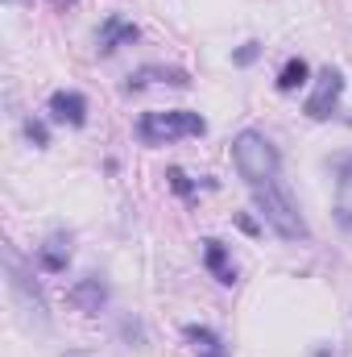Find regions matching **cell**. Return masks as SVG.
Segmentation results:
<instances>
[{
    "label": "cell",
    "instance_id": "obj_12",
    "mask_svg": "<svg viewBox=\"0 0 352 357\" xmlns=\"http://www.w3.org/2000/svg\"><path fill=\"white\" fill-rule=\"evenodd\" d=\"M203 262H207V270H211L224 287H232V282H237V270L228 266V254H224V245H220V241H203Z\"/></svg>",
    "mask_w": 352,
    "mask_h": 357
},
{
    "label": "cell",
    "instance_id": "obj_13",
    "mask_svg": "<svg viewBox=\"0 0 352 357\" xmlns=\"http://www.w3.org/2000/svg\"><path fill=\"white\" fill-rule=\"evenodd\" d=\"M182 333H186V341H195L199 357H224V341H220L211 328H203V324H186Z\"/></svg>",
    "mask_w": 352,
    "mask_h": 357
},
{
    "label": "cell",
    "instance_id": "obj_16",
    "mask_svg": "<svg viewBox=\"0 0 352 357\" xmlns=\"http://www.w3.org/2000/svg\"><path fill=\"white\" fill-rule=\"evenodd\" d=\"M166 178L175 183V191H178V195H191V183H186V175H182V171H170Z\"/></svg>",
    "mask_w": 352,
    "mask_h": 357
},
{
    "label": "cell",
    "instance_id": "obj_1",
    "mask_svg": "<svg viewBox=\"0 0 352 357\" xmlns=\"http://www.w3.org/2000/svg\"><path fill=\"white\" fill-rule=\"evenodd\" d=\"M253 204H257L262 220L282 237V241H307V237H311V229H307V220H303L294 195H290L278 178H273V183H262V187H253Z\"/></svg>",
    "mask_w": 352,
    "mask_h": 357
},
{
    "label": "cell",
    "instance_id": "obj_5",
    "mask_svg": "<svg viewBox=\"0 0 352 357\" xmlns=\"http://www.w3.org/2000/svg\"><path fill=\"white\" fill-rule=\"evenodd\" d=\"M340 96H344V75H340L336 67H323L319 79H315V91L307 96V116H311V121H328V116L336 112Z\"/></svg>",
    "mask_w": 352,
    "mask_h": 357
},
{
    "label": "cell",
    "instance_id": "obj_6",
    "mask_svg": "<svg viewBox=\"0 0 352 357\" xmlns=\"http://www.w3.org/2000/svg\"><path fill=\"white\" fill-rule=\"evenodd\" d=\"M46 108H50V121H58V125H71V129L88 125V100L79 91H54Z\"/></svg>",
    "mask_w": 352,
    "mask_h": 357
},
{
    "label": "cell",
    "instance_id": "obj_4",
    "mask_svg": "<svg viewBox=\"0 0 352 357\" xmlns=\"http://www.w3.org/2000/svg\"><path fill=\"white\" fill-rule=\"evenodd\" d=\"M4 270H8V291L17 295V303H21V312L29 316V320H38V324H46V299H42V291H38V282L21 270V258L13 254V250H4Z\"/></svg>",
    "mask_w": 352,
    "mask_h": 357
},
{
    "label": "cell",
    "instance_id": "obj_2",
    "mask_svg": "<svg viewBox=\"0 0 352 357\" xmlns=\"http://www.w3.org/2000/svg\"><path fill=\"white\" fill-rule=\"evenodd\" d=\"M232 162H237V171H241V178H245L249 187L273 183V178H278V167H282L273 142H269L265 133H257V129L237 133V142H232Z\"/></svg>",
    "mask_w": 352,
    "mask_h": 357
},
{
    "label": "cell",
    "instance_id": "obj_14",
    "mask_svg": "<svg viewBox=\"0 0 352 357\" xmlns=\"http://www.w3.org/2000/svg\"><path fill=\"white\" fill-rule=\"evenodd\" d=\"M307 71H311V67H307L303 59H290V63L282 67V75H278V91H294L298 84H307Z\"/></svg>",
    "mask_w": 352,
    "mask_h": 357
},
{
    "label": "cell",
    "instance_id": "obj_9",
    "mask_svg": "<svg viewBox=\"0 0 352 357\" xmlns=\"http://www.w3.org/2000/svg\"><path fill=\"white\" fill-rule=\"evenodd\" d=\"M67 262H71V237L54 233V237L38 250V266L46 270V274H58V270H67Z\"/></svg>",
    "mask_w": 352,
    "mask_h": 357
},
{
    "label": "cell",
    "instance_id": "obj_7",
    "mask_svg": "<svg viewBox=\"0 0 352 357\" xmlns=\"http://www.w3.org/2000/svg\"><path fill=\"white\" fill-rule=\"evenodd\" d=\"M67 299L79 307V312H88V316H95L104 303H108V287H104V278L99 274H88V278H79L71 291H67Z\"/></svg>",
    "mask_w": 352,
    "mask_h": 357
},
{
    "label": "cell",
    "instance_id": "obj_10",
    "mask_svg": "<svg viewBox=\"0 0 352 357\" xmlns=\"http://www.w3.org/2000/svg\"><path fill=\"white\" fill-rule=\"evenodd\" d=\"M175 84V88H186L191 79H186V71H178V67H141L133 79H129V91L133 88H145V84Z\"/></svg>",
    "mask_w": 352,
    "mask_h": 357
},
{
    "label": "cell",
    "instance_id": "obj_11",
    "mask_svg": "<svg viewBox=\"0 0 352 357\" xmlns=\"http://www.w3.org/2000/svg\"><path fill=\"white\" fill-rule=\"evenodd\" d=\"M336 220L352 233V158H344L340 183H336Z\"/></svg>",
    "mask_w": 352,
    "mask_h": 357
},
{
    "label": "cell",
    "instance_id": "obj_18",
    "mask_svg": "<svg viewBox=\"0 0 352 357\" xmlns=\"http://www.w3.org/2000/svg\"><path fill=\"white\" fill-rule=\"evenodd\" d=\"M58 4H75V0H58Z\"/></svg>",
    "mask_w": 352,
    "mask_h": 357
},
{
    "label": "cell",
    "instance_id": "obj_8",
    "mask_svg": "<svg viewBox=\"0 0 352 357\" xmlns=\"http://www.w3.org/2000/svg\"><path fill=\"white\" fill-rule=\"evenodd\" d=\"M137 38H141V29H137L133 21L108 17V21L99 25V54H112V50H120V46H133Z\"/></svg>",
    "mask_w": 352,
    "mask_h": 357
},
{
    "label": "cell",
    "instance_id": "obj_19",
    "mask_svg": "<svg viewBox=\"0 0 352 357\" xmlns=\"http://www.w3.org/2000/svg\"><path fill=\"white\" fill-rule=\"evenodd\" d=\"M71 357H83V354H71Z\"/></svg>",
    "mask_w": 352,
    "mask_h": 357
},
{
    "label": "cell",
    "instance_id": "obj_15",
    "mask_svg": "<svg viewBox=\"0 0 352 357\" xmlns=\"http://www.w3.org/2000/svg\"><path fill=\"white\" fill-rule=\"evenodd\" d=\"M25 133H29V137H33L38 146H46V142H50V137H46V125H42V121H29V125H25Z\"/></svg>",
    "mask_w": 352,
    "mask_h": 357
},
{
    "label": "cell",
    "instance_id": "obj_3",
    "mask_svg": "<svg viewBox=\"0 0 352 357\" xmlns=\"http://www.w3.org/2000/svg\"><path fill=\"white\" fill-rule=\"evenodd\" d=\"M207 133V121L199 112H186V108H166V112H145L137 121V137L145 146H170L178 137H199Z\"/></svg>",
    "mask_w": 352,
    "mask_h": 357
},
{
    "label": "cell",
    "instance_id": "obj_17",
    "mask_svg": "<svg viewBox=\"0 0 352 357\" xmlns=\"http://www.w3.org/2000/svg\"><path fill=\"white\" fill-rule=\"evenodd\" d=\"M253 59H257V42H249L245 50H237V63H241V67H245V63H253Z\"/></svg>",
    "mask_w": 352,
    "mask_h": 357
}]
</instances>
